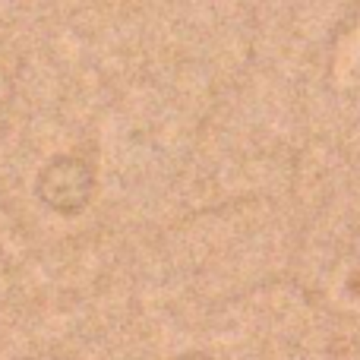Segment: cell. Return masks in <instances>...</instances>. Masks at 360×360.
I'll use <instances>...</instances> for the list:
<instances>
[{
    "instance_id": "1",
    "label": "cell",
    "mask_w": 360,
    "mask_h": 360,
    "mask_svg": "<svg viewBox=\"0 0 360 360\" xmlns=\"http://www.w3.org/2000/svg\"><path fill=\"white\" fill-rule=\"evenodd\" d=\"M38 196L51 209L73 215L92 196V171L86 165L73 162V158H57L38 174Z\"/></svg>"
}]
</instances>
